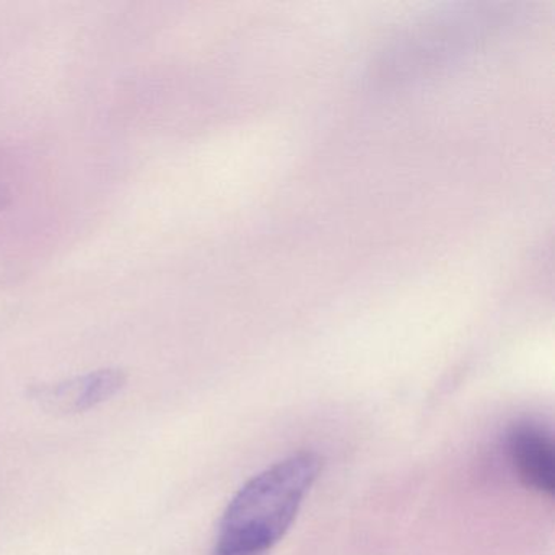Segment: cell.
Masks as SVG:
<instances>
[{
  "instance_id": "obj_1",
  "label": "cell",
  "mask_w": 555,
  "mask_h": 555,
  "mask_svg": "<svg viewBox=\"0 0 555 555\" xmlns=\"http://www.w3.org/2000/svg\"><path fill=\"white\" fill-rule=\"evenodd\" d=\"M321 467L317 453L301 451L251 477L227 505L212 555H268L294 525Z\"/></svg>"
},
{
  "instance_id": "obj_2",
  "label": "cell",
  "mask_w": 555,
  "mask_h": 555,
  "mask_svg": "<svg viewBox=\"0 0 555 555\" xmlns=\"http://www.w3.org/2000/svg\"><path fill=\"white\" fill-rule=\"evenodd\" d=\"M509 463L526 489L552 499L555 492V447L541 425L519 422L506 437Z\"/></svg>"
},
{
  "instance_id": "obj_3",
  "label": "cell",
  "mask_w": 555,
  "mask_h": 555,
  "mask_svg": "<svg viewBox=\"0 0 555 555\" xmlns=\"http://www.w3.org/2000/svg\"><path fill=\"white\" fill-rule=\"evenodd\" d=\"M125 385V373L119 370H103L70 382L41 386L34 389L31 396L40 402L41 408L54 414H79L108 401Z\"/></svg>"
}]
</instances>
